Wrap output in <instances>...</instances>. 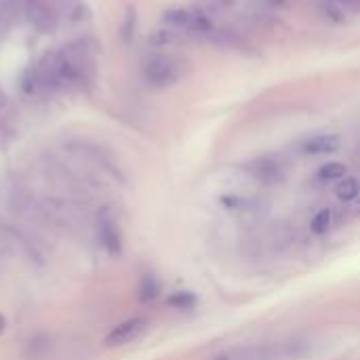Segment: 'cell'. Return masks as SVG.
I'll list each match as a JSON object with an SVG mask.
<instances>
[{
	"label": "cell",
	"instance_id": "cell-14",
	"mask_svg": "<svg viewBox=\"0 0 360 360\" xmlns=\"http://www.w3.org/2000/svg\"><path fill=\"white\" fill-rule=\"evenodd\" d=\"M331 226H333V211L331 209H323L321 213L314 215V219L310 224V230L316 236H323V234H327L331 230Z\"/></svg>",
	"mask_w": 360,
	"mask_h": 360
},
{
	"label": "cell",
	"instance_id": "cell-10",
	"mask_svg": "<svg viewBox=\"0 0 360 360\" xmlns=\"http://www.w3.org/2000/svg\"><path fill=\"white\" fill-rule=\"evenodd\" d=\"M348 173V167L344 162H327L319 169L316 173V179L323 181V184H329V181H342Z\"/></svg>",
	"mask_w": 360,
	"mask_h": 360
},
{
	"label": "cell",
	"instance_id": "cell-7",
	"mask_svg": "<svg viewBox=\"0 0 360 360\" xmlns=\"http://www.w3.org/2000/svg\"><path fill=\"white\" fill-rule=\"evenodd\" d=\"M30 19H32V23H34L40 32H44V34H51V32H55V27H57V15H55L46 4H42V2H34V4H32V8H30Z\"/></svg>",
	"mask_w": 360,
	"mask_h": 360
},
{
	"label": "cell",
	"instance_id": "cell-19",
	"mask_svg": "<svg viewBox=\"0 0 360 360\" xmlns=\"http://www.w3.org/2000/svg\"><path fill=\"white\" fill-rule=\"evenodd\" d=\"M4 327H6V323H4V319L0 316V335H2V331H4Z\"/></svg>",
	"mask_w": 360,
	"mask_h": 360
},
{
	"label": "cell",
	"instance_id": "cell-4",
	"mask_svg": "<svg viewBox=\"0 0 360 360\" xmlns=\"http://www.w3.org/2000/svg\"><path fill=\"white\" fill-rule=\"evenodd\" d=\"M165 23H169L175 30H186V32H209L211 30V19L205 13L188 11V8L167 11Z\"/></svg>",
	"mask_w": 360,
	"mask_h": 360
},
{
	"label": "cell",
	"instance_id": "cell-18",
	"mask_svg": "<svg viewBox=\"0 0 360 360\" xmlns=\"http://www.w3.org/2000/svg\"><path fill=\"white\" fill-rule=\"evenodd\" d=\"M4 105H6V95H4V93H2V89H0V110H2Z\"/></svg>",
	"mask_w": 360,
	"mask_h": 360
},
{
	"label": "cell",
	"instance_id": "cell-3",
	"mask_svg": "<svg viewBox=\"0 0 360 360\" xmlns=\"http://www.w3.org/2000/svg\"><path fill=\"white\" fill-rule=\"evenodd\" d=\"M97 238L110 257L122 255V234H120L118 221L110 209H101L97 213Z\"/></svg>",
	"mask_w": 360,
	"mask_h": 360
},
{
	"label": "cell",
	"instance_id": "cell-5",
	"mask_svg": "<svg viewBox=\"0 0 360 360\" xmlns=\"http://www.w3.org/2000/svg\"><path fill=\"white\" fill-rule=\"evenodd\" d=\"M148 329V321L143 316H135L129 321H122L120 325H116L103 340L105 348H120L127 346L131 342H135L143 331Z\"/></svg>",
	"mask_w": 360,
	"mask_h": 360
},
{
	"label": "cell",
	"instance_id": "cell-11",
	"mask_svg": "<svg viewBox=\"0 0 360 360\" xmlns=\"http://www.w3.org/2000/svg\"><path fill=\"white\" fill-rule=\"evenodd\" d=\"M158 295H160V281L152 272L143 274L139 281V300L141 302H154Z\"/></svg>",
	"mask_w": 360,
	"mask_h": 360
},
{
	"label": "cell",
	"instance_id": "cell-8",
	"mask_svg": "<svg viewBox=\"0 0 360 360\" xmlns=\"http://www.w3.org/2000/svg\"><path fill=\"white\" fill-rule=\"evenodd\" d=\"M321 13L333 23H344L352 15V8L344 0H321Z\"/></svg>",
	"mask_w": 360,
	"mask_h": 360
},
{
	"label": "cell",
	"instance_id": "cell-9",
	"mask_svg": "<svg viewBox=\"0 0 360 360\" xmlns=\"http://www.w3.org/2000/svg\"><path fill=\"white\" fill-rule=\"evenodd\" d=\"M253 175L262 181H276L283 177V165L274 158H262L253 165Z\"/></svg>",
	"mask_w": 360,
	"mask_h": 360
},
{
	"label": "cell",
	"instance_id": "cell-12",
	"mask_svg": "<svg viewBox=\"0 0 360 360\" xmlns=\"http://www.w3.org/2000/svg\"><path fill=\"white\" fill-rule=\"evenodd\" d=\"M335 194H338V198H340V200H344V202H350V200L359 198L360 181L356 179V177H344V179L338 184Z\"/></svg>",
	"mask_w": 360,
	"mask_h": 360
},
{
	"label": "cell",
	"instance_id": "cell-2",
	"mask_svg": "<svg viewBox=\"0 0 360 360\" xmlns=\"http://www.w3.org/2000/svg\"><path fill=\"white\" fill-rule=\"evenodd\" d=\"M184 74V65L171 55H152L141 65V78L150 89H167Z\"/></svg>",
	"mask_w": 360,
	"mask_h": 360
},
{
	"label": "cell",
	"instance_id": "cell-6",
	"mask_svg": "<svg viewBox=\"0 0 360 360\" xmlns=\"http://www.w3.org/2000/svg\"><path fill=\"white\" fill-rule=\"evenodd\" d=\"M340 148H342V135H338V133H319L300 143V152L306 156L335 154Z\"/></svg>",
	"mask_w": 360,
	"mask_h": 360
},
{
	"label": "cell",
	"instance_id": "cell-1",
	"mask_svg": "<svg viewBox=\"0 0 360 360\" xmlns=\"http://www.w3.org/2000/svg\"><path fill=\"white\" fill-rule=\"evenodd\" d=\"M304 354L302 342L272 344V346H245L224 352L213 360H293Z\"/></svg>",
	"mask_w": 360,
	"mask_h": 360
},
{
	"label": "cell",
	"instance_id": "cell-13",
	"mask_svg": "<svg viewBox=\"0 0 360 360\" xmlns=\"http://www.w3.org/2000/svg\"><path fill=\"white\" fill-rule=\"evenodd\" d=\"M63 15L70 19V21H84L89 19V8L82 0H65L63 2Z\"/></svg>",
	"mask_w": 360,
	"mask_h": 360
},
{
	"label": "cell",
	"instance_id": "cell-16",
	"mask_svg": "<svg viewBox=\"0 0 360 360\" xmlns=\"http://www.w3.org/2000/svg\"><path fill=\"white\" fill-rule=\"evenodd\" d=\"M135 21H137L135 11L129 8L127 15H124V21H122V38H124V42H129L135 36Z\"/></svg>",
	"mask_w": 360,
	"mask_h": 360
},
{
	"label": "cell",
	"instance_id": "cell-17",
	"mask_svg": "<svg viewBox=\"0 0 360 360\" xmlns=\"http://www.w3.org/2000/svg\"><path fill=\"white\" fill-rule=\"evenodd\" d=\"M352 11H356V8H360V0H344Z\"/></svg>",
	"mask_w": 360,
	"mask_h": 360
},
{
	"label": "cell",
	"instance_id": "cell-15",
	"mask_svg": "<svg viewBox=\"0 0 360 360\" xmlns=\"http://www.w3.org/2000/svg\"><path fill=\"white\" fill-rule=\"evenodd\" d=\"M169 306L175 310H192L196 306V295L190 291H177L169 297Z\"/></svg>",
	"mask_w": 360,
	"mask_h": 360
}]
</instances>
